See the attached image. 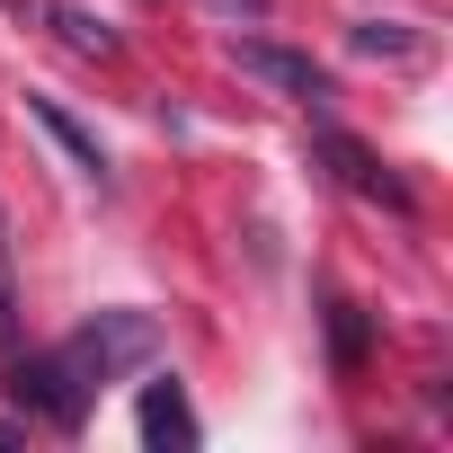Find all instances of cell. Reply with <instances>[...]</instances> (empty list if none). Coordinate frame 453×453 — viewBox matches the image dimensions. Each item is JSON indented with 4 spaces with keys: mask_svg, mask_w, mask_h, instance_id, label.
Here are the masks:
<instances>
[{
    "mask_svg": "<svg viewBox=\"0 0 453 453\" xmlns=\"http://www.w3.org/2000/svg\"><path fill=\"white\" fill-rule=\"evenodd\" d=\"M160 356V320L151 311H98L89 329H72L54 356H27L19 373H10V391H19V409H36L45 426H81V409H89V391L98 382H116V373H134V365H151Z\"/></svg>",
    "mask_w": 453,
    "mask_h": 453,
    "instance_id": "1",
    "label": "cell"
},
{
    "mask_svg": "<svg viewBox=\"0 0 453 453\" xmlns=\"http://www.w3.org/2000/svg\"><path fill=\"white\" fill-rule=\"evenodd\" d=\"M311 151L329 160V178L347 187V196H365V204H391V213H418V196H409V178H391L356 134H338V125H311Z\"/></svg>",
    "mask_w": 453,
    "mask_h": 453,
    "instance_id": "2",
    "label": "cell"
},
{
    "mask_svg": "<svg viewBox=\"0 0 453 453\" xmlns=\"http://www.w3.org/2000/svg\"><path fill=\"white\" fill-rule=\"evenodd\" d=\"M232 63H241L250 81H267V89L303 98V107H329V72H320L311 54H294V45H267V36H232Z\"/></svg>",
    "mask_w": 453,
    "mask_h": 453,
    "instance_id": "3",
    "label": "cell"
},
{
    "mask_svg": "<svg viewBox=\"0 0 453 453\" xmlns=\"http://www.w3.org/2000/svg\"><path fill=\"white\" fill-rule=\"evenodd\" d=\"M142 444H160V453H187L196 444V409H187L178 382H142Z\"/></svg>",
    "mask_w": 453,
    "mask_h": 453,
    "instance_id": "4",
    "label": "cell"
},
{
    "mask_svg": "<svg viewBox=\"0 0 453 453\" xmlns=\"http://www.w3.org/2000/svg\"><path fill=\"white\" fill-rule=\"evenodd\" d=\"M27 116H36V125H45V134H54V142L72 151V169H89V178H107V151H98V142H89V134H81V125L63 116V98H27Z\"/></svg>",
    "mask_w": 453,
    "mask_h": 453,
    "instance_id": "5",
    "label": "cell"
},
{
    "mask_svg": "<svg viewBox=\"0 0 453 453\" xmlns=\"http://www.w3.org/2000/svg\"><path fill=\"white\" fill-rule=\"evenodd\" d=\"M356 54H373V63H418L426 36H409V27H356Z\"/></svg>",
    "mask_w": 453,
    "mask_h": 453,
    "instance_id": "6",
    "label": "cell"
},
{
    "mask_svg": "<svg viewBox=\"0 0 453 453\" xmlns=\"http://www.w3.org/2000/svg\"><path fill=\"white\" fill-rule=\"evenodd\" d=\"M54 27H63V45H72V54H116V36H107L98 19H81V10H54Z\"/></svg>",
    "mask_w": 453,
    "mask_h": 453,
    "instance_id": "7",
    "label": "cell"
},
{
    "mask_svg": "<svg viewBox=\"0 0 453 453\" xmlns=\"http://www.w3.org/2000/svg\"><path fill=\"white\" fill-rule=\"evenodd\" d=\"M0 276H10V250H0Z\"/></svg>",
    "mask_w": 453,
    "mask_h": 453,
    "instance_id": "8",
    "label": "cell"
},
{
    "mask_svg": "<svg viewBox=\"0 0 453 453\" xmlns=\"http://www.w3.org/2000/svg\"><path fill=\"white\" fill-rule=\"evenodd\" d=\"M250 10H267V0H250Z\"/></svg>",
    "mask_w": 453,
    "mask_h": 453,
    "instance_id": "9",
    "label": "cell"
},
{
    "mask_svg": "<svg viewBox=\"0 0 453 453\" xmlns=\"http://www.w3.org/2000/svg\"><path fill=\"white\" fill-rule=\"evenodd\" d=\"M10 10H27V0H10Z\"/></svg>",
    "mask_w": 453,
    "mask_h": 453,
    "instance_id": "10",
    "label": "cell"
}]
</instances>
